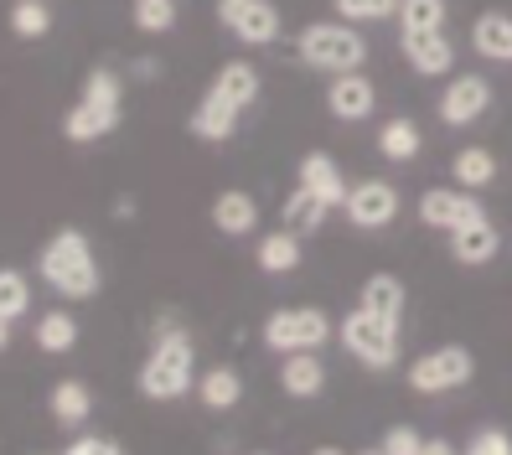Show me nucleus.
Wrapping results in <instances>:
<instances>
[{
	"instance_id": "c9c22d12",
	"label": "nucleus",
	"mask_w": 512,
	"mask_h": 455,
	"mask_svg": "<svg viewBox=\"0 0 512 455\" xmlns=\"http://www.w3.org/2000/svg\"><path fill=\"white\" fill-rule=\"evenodd\" d=\"M419 455H461V450L450 445V440H440V435H435V440H425V445H419Z\"/></svg>"
},
{
	"instance_id": "2f4dec72",
	"label": "nucleus",
	"mask_w": 512,
	"mask_h": 455,
	"mask_svg": "<svg viewBox=\"0 0 512 455\" xmlns=\"http://www.w3.org/2000/svg\"><path fill=\"white\" fill-rule=\"evenodd\" d=\"M342 21H388L399 16V0H331Z\"/></svg>"
},
{
	"instance_id": "f3484780",
	"label": "nucleus",
	"mask_w": 512,
	"mask_h": 455,
	"mask_svg": "<svg viewBox=\"0 0 512 455\" xmlns=\"http://www.w3.org/2000/svg\"><path fill=\"white\" fill-rule=\"evenodd\" d=\"M213 228L223 238H249L259 228V202L244 192V187H228L213 197Z\"/></svg>"
},
{
	"instance_id": "aec40b11",
	"label": "nucleus",
	"mask_w": 512,
	"mask_h": 455,
	"mask_svg": "<svg viewBox=\"0 0 512 455\" xmlns=\"http://www.w3.org/2000/svg\"><path fill=\"white\" fill-rule=\"evenodd\" d=\"M47 409L63 430H83V424L94 419V393H88V383H78V378H63V383H52Z\"/></svg>"
},
{
	"instance_id": "b1692460",
	"label": "nucleus",
	"mask_w": 512,
	"mask_h": 455,
	"mask_svg": "<svg viewBox=\"0 0 512 455\" xmlns=\"http://www.w3.org/2000/svg\"><path fill=\"white\" fill-rule=\"evenodd\" d=\"M331 212H337L331 202H321V197H316V192H306V187H295V192L285 197V207H280V223H285L290 233L306 238V233H321V228H326Z\"/></svg>"
},
{
	"instance_id": "1a4fd4ad",
	"label": "nucleus",
	"mask_w": 512,
	"mask_h": 455,
	"mask_svg": "<svg viewBox=\"0 0 512 455\" xmlns=\"http://www.w3.org/2000/svg\"><path fill=\"white\" fill-rule=\"evenodd\" d=\"M218 21L244 47L280 42V6H275V0H218Z\"/></svg>"
},
{
	"instance_id": "39448f33",
	"label": "nucleus",
	"mask_w": 512,
	"mask_h": 455,
	"mask_svg": "<svg viewBox=\"0 0 512 455\" xmlns=\"http://www.w3.org/2000/svg\"><path fill=\"white\" fill-rule=\"evenodd\" d=\"M295 57L316 73H357L368 63V42L357 26H342V21H311L306 32L295 37Z\"/></svg>"
},
{
	"instance_id": "7ed1b4c3",
	"label": "nucleus",
	"mask_w": 512,
	"mask_h": 455,
	"mask_svg": "<svg viewBox=\"0 0 512 455\" xmlns=\"http://www.w3.org/2000/svg\"><path fill=\"white\" fill-rule=\"evenodd\" d=\"M37 275L52 295L63 300H94L99 285H104V269L94 259V244H88L83 228H57L42 254H37Z\"/></svg>"
},
{
	"instance_id": "412c9836",
	"label": "nucleus",
	"mask_w": 512,
	"mask_h": 455,
	"mask_svg": "<svg viewBox=\"0 0 512 455\" xmlns=\"http://www.w3.org/2000/svg\"><path fill=\"white\" fill-rule=\"evenodd\" d=\"M404 280L399 275H368L363 280V295H357V306L363 311H373L378 321H394V326H404Z\"/></svg>"
},
{
	"instance_id": "c85d7f7f",
	"label": "nucleus",
	"mask_w": 512,
	"mask_h": 455,
	"mask_svg": "<svg viewBox=\"0 0 512 455\" xmlns=\"http://www.w3.org/2000/svg\"><path fill=\"white\" fill-rule=\"evenodd\" d=\"M399 32H445V0H399Z\"/></svg>"
},
{
	"instance_id": "423d86ee",
	"label": "nucleus",
	"mask_w": 512,
	"mask_h": 455,
	"mask_svg": "<svg viewBox=\"0 0 512 455\" xmlns=\"http://www.w3.org/2000/svg\"><path fill=\"white\" fill-rule=\"evenodd\" d=\"M337 337H342V347L363 362V368H373V373H388V368L399 362V326H394V321H378V316L363 311V306H352V311L342 316Z\"/></svg>"
},
{
	"instance_id": "f03ea898",
	"label": "nucleus",
	"mask_w": 512,
	"mask_h": 455,
	"mask_svg": "<svg viewBox=\"0 0 512 455\" xmlns=\"http://www.w3.org/2000/svg\"><path fill=\"white\" fill-rule=\"evenodd\" d=\"M259 99V68L254 63H223L218 78L207 83L202 104L192 109V135L207 140V145H223L233 140L238 119L249 114V104Z\"/></svg>"
},
{
	"instance_id": "a211bd4d",
	"label": "nucleus",
	"mask_w": 512,
	"mask_h": 455,
	"mask_svg": "<svg viewBox=\"0 0 512 455\" xmlns=\"http://www.w3.org/2000/svg\"><path fill=\"white\" fill-rule=\"evenodd\" d=\"M254 259L269 280H280V275H295L300 259H306V244H300V233L290 228H275V233H264L259 244H254Z\"/></svg>"
},
{
	"instance_id": "f257e3e1",
	"label": "nucleus",
	"mask_w": 512,
	"mask_h": 455,
	"mask_svg": "<svg viewBox=\"0 0 512 455\" xmlns=\"http://www.w3.org/2000/svg\"><path fill=\"white\" fill-rule=\"evenodd\" d=\"M192 373H197V342L192 331L176 321V316H161L156 321V337H150V352L140 362V393L150 404H171L192 388Z\"/></svg>"
},
{
	"instance_id": "6e6552de",
	"label": "nucleus",
	"mask_w": 512,
	"mask_h": 455,
	"mask_svg": "<svg viewBox=\"0 0 512 455\" xmlns=\"http://www.w3.org/2000/svg\"><path fill=\"white\" fill-rule=\"evenodd\" d=\"M471 373H476V357L461 347V342H445V347H430V352H419L414 362H409V373H404V383H409V393H450V388H466L471 383Z\"/></svg>"
},
{
	"instance_id": "ea45409f",
	"label": "nucleus",
	"mask_w": 512,
	"mask_h": 455,
	"mask_svg": "<svg viewBox=\"0 0 512 455\" xmlns=\"http://www.w3.org/2000/svg\"><path fill=\"white\" fill-rule=\"evenodd\" d=\"M357 455H383V450H357Z\"/></svg>"
},
{
	"instance_id": "393cba45",
	"label": "nucleus",
	"mask_w": 512,
	"mask_h": 455,
	"mask_svg": "<svg viewBox=\"0 0 512 455\" xmlns=\"http://www.w3.org/2000/svg\"><path fill=\"white\" fill-rule=\"evenodd\" d=\"M197 399H202V409L228 414V409L244 404V378H238L233 368H207V373L197 378Z\"/></svg>"
},
{
	"instance_id": "dca6fc26",
	"label": "nucleus",
	"mask_w": 512,
	"mask_h": 455,
	"mask_svg": "<svg viewBox=\"0 0 512 455\" xmlns=\"http://www.w3.org/2000/svg\"><path fill=\"white\" fill-rule=\"evenodd\" d=\"M497 254H502V233L492 228V218H476V223L450 233V259H456V264L481 269V264H492Z\"/></svg>"
},
{
	"instance_id": "f704fd0d",
	"label": "nucleus",
	"mask_w": 512,
	"mask_h": 455,
	"mask_svg": "<svg viewBox=\"0 0 512 455\" xmlns=\"http://www.w3.org/2000/svg\"><path fill=\"white\" fill-rule=\"evenodd\" d=\"M63 455H125V450H119L109 435H83V440H73Z\"/></svg>"
},
{
	"instance_id": "e433bc0d",
	"label": "nucleus",
	"mask_w": 512,
	"mask_h": 455,
	"mask_svg": "<svg viewBox=\"0 0 512 455\" xmlns=\"http://www.w3.org/2000/svg\"><path fill=\"white\" fill-rule=\"evenodd\" d=\"M135 78H161V63L156 57H135Z\"/></svg>"
},
{
	"instance_id": "f8f14e48",
	"label": "nucleus",
	"mask_w": 512,
	"mask_h": 455,
	"mask_svg": "<svg viewBox=\"0 0 512 455\" xmlns=\"http://www.w3.org/2000/svg\"><path fill=\"white\" fill-rule=\"evenodd\" d=\"M476 218H487L481 212V202L466 192V187H430L425 197H419V223L425 228H445V233H456V228H466V223H476Z\"/></svg>"
},
{
	"instance_id": "72a5a7b5",
	"label": "nucleus",
	"mask_w": 512,
	"mask_h": 455,
	"mask_svg": "<svg viewBox=\"0 0 512 455\" xmlns=\"http://www.w3.org/2000/svg\"><path fill=\"white\" fill-rule=\"evenodd\" d=\"M466 455H512V435L507 430H476Z\"/></svg>"
},
{
	"instance_id": "a19ab883",
	"label": "nucleus",
	"mask_w": 512,
	"mask_h": 455,
	"mask_svg": "<svg viewBox=\"0 0 512 455\" xmlns=\"http://www.w3.org/2000/svg\"><path fill=\"white\" fill-rule=\"evenodd\" d=\"M254 455H269V450H254Z\"/></svg>"
},
{
	"instance_id": "ddd939ff",
	"label": "nucleus",
	"mask_w": 512,
	"mask_h": 455,
	"mask_svg": "<svg viewBox=\"0 0 512 455\" xmlns=\"http://www.w3.org/2000/svg\"><path fill=\"white\" fill-rule=\"evenodd\" d=\"M326 109H331V119H342V125H363V119H373V109H378L373 78L363 68H357V73H337L326 83Z\"/></svg>"
},
{
	"instance_id": "4c0bfd02",
	"label": "nucleus",
	"mask_w": 512,
	"mask_h": 455,
	"mask_svg": "<svg viewBox=\"0 0 512 455\" xmlns=\"http://www.w3.org/2000/svg\"><path fill=\"white\" fill-rule=\"evenodd\" d=\"M6 347H11V321L0 316V352H6Z\"/></svg>"
},
{
	"instance_id": "a878e982",
	"label": "nucleus",
	"mask_w": 512,
	"mask_h": 455,
	"mask_svg": "<svg viewBox=\"0 0 512 455\" xmlns=\"http://www.w3.org/2000/svg\"><path fill=\"white\" fill-rule=\"evenodd\" d=\"M32 342H37V352H47V357L73 352V347H78V321H73V311H42L37 326H32Z\"/></svg>"
},
{
	"instance_id": "cd10ccee",
	"label": "nucleus",
	"mask_w": 512,
	"mask_h": 455,
	"mask_svg": "<svg viewBox=\"0 0 512 455\" xmlns=\"http://www.w3.org/2000/svg\"><path fill=\"white\" fill-rule=\"evenodd\" d=\"M11 37H21V42H42L47 32H52V6H47V0H16V6H11Z\"/></svg>"
},
{
	"instance_id": "bb28decb",
	"label": "nucleus",
	"mask_w": 512,
	"mask_h": 455,
	"mask_svg": "<svg viewBox=\"0 0 512 455\" xmlns=\"http://www.w3.org/2000/svg\"><path fill=\"white\" fill-rule=\"evenodd\" d=\"M450 176H456V187H466V192L492 187V181H497V156L487 145H461L456 161H450Z\"/></svg>"
},
{
	"instance_id": "58836bf2",
	"label": "nucleus",
	"mask_w": 512,
	"mask_h": 455,
	"mask_svg": "<svg viewBox=\"0 0 512 455\" xmlns=\"http://www.w3.org/2000/svg\"><path fill=\"white\" fill-rule=\"evenodd\" d=\"M311 455H347V450H337V445H321V450H311Z\"/></svg>"
},
{
	"instance_id": "c756f323",
	"label": "nucleus",
	"mask_w": 512,
	"mask_h": 455,
	"mask_svg": "<svg viewBox=\"0 0 512 455\" xmlns=\"http://www.w3.org/2000/svg\"><path fill=\"white\" fill-rule=\"evenodd\" d=\"M130 21H135V32H145V37H166L176 26V0H135Z\"/></svg>"
},
{
	"instance_id": "4be33fe9",
	"label": "nucleus",
	"mask_w": 512,
	"mask_h": 455,
	"mask_svg": "<svg viewBox=\"0 0 512 455\" xmlns=\"http://www.w3.org/2000/svg\"><path fill=\"white\" fill-rule=\"evenodd\" d=\"M471 47L487 63H512V16L507 11H481L471 26Z\"/></svg>"
},
{
	"instance_id": "2eb2a0df",
	"label": "nucleus",
	"mask_w": 512,
	"mask_h": 455,
	"mask_svg": "<svg viewBox=\"0 0 512 455\" xmlns=\"http://www.w3.org/2000/svg\"><path fill=\"white\" fill-rule=\"evenodd\" d=\"M295 187H306V192H316L321 202L342 207L347 192H352V181L342 176V166L331 161L326 150H311V156H300V166H295Z\"/></svg>"
},
{
	"instance_id": "7c9ffc66",
	"label": "nucleus",
	"mask_w": 512,
	"mask_h": 455,
	"mask_svg": "<svg viewBox=\"0 0 512 455\" xmlns=\"http://www.w3.org/2000/svg\"><path fill=\"white\" fill-rule=\"evenodd\" d=\"M32 311V285H26L21 269H0V316L6 321H21Z\"/></svg>"
},
{
	"instance_id": "20e7f679",
	"label": "nucleus",
	"mask_w": 512,
	"mask_h": 455,
	"mask_svg": "<svg viewBox=\"0 0 512 455\" xmlns=\"http://www.w3.org/2000/svg\"><path fill=\"white\" fill-rule=\"evenodd\" d=\"M119 119H125V78L114 68H94L83 78L78 104L63 114V135L73 145H94V140L119 130Z\"/></svg>"
},
{
	"instance_id": "473e14b6",
	"label": "nucleus",
	"mask_w": 512,
	"mask_h": 455,
	"mask_svg": "<svg viewBox=\"0 0 512 455\" xmlns=\"http://www.w3.org/2000/svg\"><path fill=\"white\" fill-rule=\"evenodd\" d=\"M419 445H425V435H419L414 424H394V430H383V440H378L383 455H419Z\"/></svg>"
},
{
	"instance_id": "9b49d317",
	"label": "nucleus",
	"mask_w": 512,
	"mask_h": 455,
	"mask_svg": "<svg viewBox=\"0 0 512 455\" xmlns=\"http://www.w3.org/2000/svg\"><path fill=\"white\" fill-rule=\"evenodd\" d=\"M487 109H492V83L481 78V73H461V78H450V83H445V94H440V104H435L440 125H450V130L476 125V119L487 114Z\"/></svg>"
},
{
	"instance_id": "4468645a",
	"label": "nucleus",
	"mask_w": 512,
	"mask_h": 455,
	"mask_svg": "<svg viewBox=\"0 0 512 455\" xmlns=\"http://www.w3.org/2000/svg\"><path fill=\"white\" fill-rule=\"evenodd\" d=\"M399 47L419 78H445L456 68V47H450L445 32H399Z\"/></svg>"
},
{
	"instance_id": "0eeeda50",
	"label": "nucleus",
	"mask_w": 512,
	"mask_h": 455,
	"mask_svg": "<svg viewBox=\"0 0 512 455\" xmlns=\"http://www.w3.org/2000/svg\"><path fill=\"white\" fill-rule=\"evenodd\" d=\"M331 316L316 311V306H280L275 316H269L259 326V337L269 352H321L331 342Z\"/></svg>"
},
{
	"instance_id": "5701e85b",
	"label": "nucleus",
	"mask_w": 512,
	"mask_h": 455,
	"mask_svg": "<svg viewBox=\"0 0 512 455\" xmlns=\"http://www.w3.org/2000/svg\"><path fill=\"white\" fill-rule=\"evenodd\" d=\"M419 150H425V135H419V125L409 114H399V119H383L378 125V156L383 161H394V166H409Z\"/></svg>"
},
{
	"instance_id": "9d476101",
	"label": "nucleus",
	"mask_w": 512,
	"mask_h": 455,
	"mask_svg": "<svg viewBox=\"0 0 512 455\" xmlns=\"http://www.w3.org/2000/svg\"><path fill=\"white\" fill-rule=\"evenodd\" d=\"M399 187L394 181H383V176H368V181H352V192H347V202H342V212L352 218V228H368V233H378V228H388L399 218Z\"/></svg>"
},
{
	"instance_id": "6ab92c4d",
	"label": "nucleus",
	"mask_w": 512,
	"mask_h": 455,
	"mask_svg": "<svg viewBox=\"0 0 512 455\" xmlns=\"http://www.w3.org/2000/svg\"><path fill=\"white\" fill-rule=\"evenodd\" d=\"M280 388L290 393V399H321V388H326V362H321V352H285V362H280Z\"/></svg>"
}]
</instances>
